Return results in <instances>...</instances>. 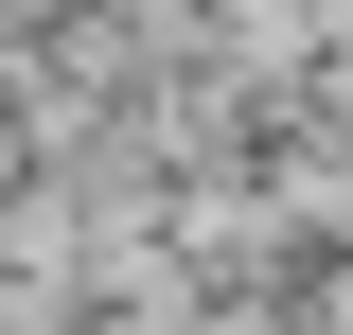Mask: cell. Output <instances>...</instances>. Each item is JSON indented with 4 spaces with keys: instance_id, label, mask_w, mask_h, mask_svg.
<instances>
[{
    "instance_id": "cell-1",
    "label": "cell",
    "mask_w": 353,
    "mask_h": 335,
    "mask_svg": "<svg viewBox=\"0 0 353 335\" xmlns=\"http://www.w3.org/2000/svg\"><path fill=\"white\" fill-rule=\"evenodd\" d=\"M0 18H53V0H0Z\"/></svg>"
}]
</instances>
